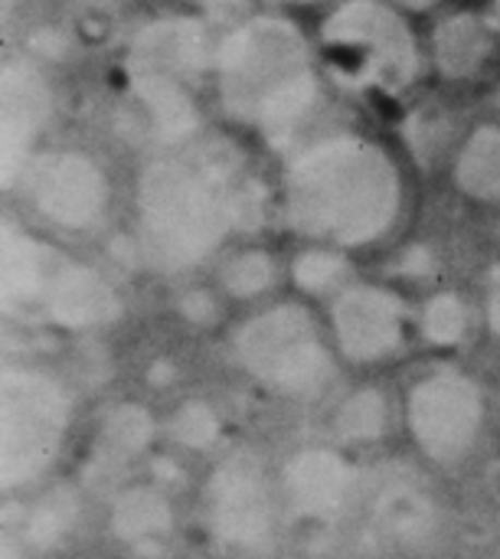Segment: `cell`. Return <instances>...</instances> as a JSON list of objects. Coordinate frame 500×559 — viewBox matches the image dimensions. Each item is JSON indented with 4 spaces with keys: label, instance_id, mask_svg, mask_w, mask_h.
Segmentation results:
<instances>
[{
    "label": "cell",
    "instance_id": "4fadbf2b",
    "mask_svg": "<svg viewBox=\"0 0 500 559\" xmlns=\"http://www.w3.org/2000/svg\"><path fill=\"white\" fill-rule=\"evenodd\" d=\"M206 59H210V39L203 23L187 16H167L147 23L134 36L128 69L164 72L180 82H190L206 69Z\"/></svg>",
    "mask_w": 500,
    "mask_h": 559
},
{
    "label": "cell",
    "instance_id": "4316f807",
    "mask_svg": "<svg viewBox=\"0 0 500 559\" xmlns=\"http://www.w3.org/2000/svg\"><path fill=\"white\" fill-rule=\"evenodd\" d=\"M485 324H488V331L500 337V285H495L491 292H488V301H485Z\"/></svg>",
    "mask_w": 500,
    "mask_h": 559
},
{
    "label": "cell",
    "instance_id": "603a6c76",
    "mask_svg": "<svg viewBox=\"0 0 500 559\" xmlns=\"http://www.w3.org/2000/svg\"><path fill=\"white\" fill-rule=\"evenodd\" d=\"M455 180L462 193L481 203H500V128L481 124L478 131H472L459 154Z\"/></svg>",
    "mask_w": 500,
    "mask_h": 559
},
{
    "label": "cell",
    "instance_id": "7a4b0ae2",
    "mask_svg": "<svg viewBox=\"0 0 500 559\" xmlns=\"http://www.w3.org/2000/svg\"><path fill=\"white\" fill-rule=\"evenodd\" d=\"M219 95L233 118L285 138L318 105V79L305 36L278 16H255L236 26L219 52Z\"/></svg>",
    "mask_w": 500,
    "mask_h": 559
},
{
    "label": "cell",
    "instance_id": "83f0119b",
    "mask_svg": "<svg viewBox=\"0 0 500 559\" xmlns=\"http://www.w3.org/2000/svg\"><path fill=\"white\" fill-rule=\"evenodd\" d=\"M242 3H246V0H206V7H210L213 13H223V7L233 10V7H242Z\"/></svg>",
    "mask_w": 500,
    "mask_h": 559
},
{
    "label": "cell",
    "instance_id": "8992f818",
    "mask_svg": "<svg viewBox=\"0 0 500 559\" xmlns=\"http://www.w3.org/2000/svg\"><path fill=\"white\" fill-rule=\"evenodd\" d=\"M491 403L485 383L455 364L416 373L400 396V429L413 452L436 468H462L488 436Z\"/></svg>",
    "mask_w": 500,
    "mask_h": 559
},
{
    "label": "cell",
    "instance_id": "9c48e42d",
    "mask_svg": "<svg viewBox=\"0 0 500 559\" xmlns=\"http://www.w3.org/2000/svg\"><path fill=\"white\" fill-rule=\"evenodd\" d=\"M331 344L354 367L390 364L409 337V314L400 295L380 285H347L331 301Z\"/></svg>",
    "mask_w": 500,
    "mask_h": 559
},
{
    "label": "cell",
    "instance_id": "7402d4cb",
    "mask_svg": "<svg viewBox=\"0 0 500 559\" xmlns=\"http://www.w3.org/2000/svg\"><path fill=\"white\" fill-rule=\"evenodd\" d=\"M75 521H79V498L75 491L62 488V485H52L46 488L26 511L23 518V544L46 554V550H56L69 540V534L75 531Z\"/></svg>",
    "mask_w": 500,
    "mask_h": 559
},
{
    "label": "cell",
    "instance_id": "30bf717a",
    "mask_svg": "<svg viewBox=\"0 0 500 559\" xmlns=\"http://www.w3.org/2000/svg\"><path fill=\"white\" fill-rule=\"evenodd\" d=\"M33 206L62 229H85L105 213L108 183L95 160L75 151H49L23 167Z\"/></svg>",
    "mask_w": 500,
    "mask_h": 559
},
{
    "label": "cell",
    "instance_id": "e0dca14e",
    "mask_svg": "<svg viewBox=\"0 0 500 559\" xmlns=\"http://www.w3.org/2000/svg\"><path fill=\"white\" fill-rule=\"evenodd\" d=\"M46 111V92L39 79L23 69L10 66L3 75V177L10 180L16 164L20 170L29 164V141L36 124Z\"/></svg>",
    "mask_w": 500,
    "mask_h": 559
},
{
    "label": "cell",
    "instance_id": "484cf974",
    "mask_svg": "<svg viewBox=\"0 0 500 559\" xmlns=\"http://www.w3.org/2000/svg\"><path fill=\"white\" fill-rule=\"evenodd\" d=\"M347 259L331 249H308L291 265V278L305 295H337L347 288Z\"/></svg>",
    "mask_w": 500,
    "mask_h": 559
},
{
    "label": "cell",
    "instance_id": "52a82bcc",
    "mask_svg": "<svg viewBox=\"0 0 500 559\" xmlns=\"http://www.w3.org/2000/svg\"><path fill=\"white\" fill-rule=\"evenodd\" d=\"M278 475L269 472L259 452L229 449L203 475L200 514L206 534L229 554H265L275 544L282 518Z\"/></svg>",
    "mask_w": 500,
    "mask_h": 559
},
{
    "label": "cell",
    "instance_id": "f546056e",
    "mask_svg": "<svg viewBox=\"0 0 500 559\" xmlns=\"http://www.w3.org/2000/svg\"><path fill=\"white\" fill-rule=\"evenodd\" d=\"M495 7H498V13H500V0H495Z\"/></svg>",
    "mask_w": 500,
    "mask_h": 559
},
{
    "label": "cell",
    "instance_id": "5b68a950",
    "mask_svg": "<svg viewBox=\"0 0 500 559\" xmlns=\"http://www.w3.org/2000/svg\"><path fill=\"white\" fill-rule=\"evenodd\" d=\"M72 390L39 367H3L0 380V481L3 491L39 488L72 432Z\"/></svg>",
    "mask_w": 500,
    "mask_h": 559
},
{
    "label": "cell",
    "instance_id": "44dd1931",
    "mask_svg": "<svg viewBox=\"0 0 500 559\" xmlns=\"http://www.w3.org/2000/svg\"><path fill=\"white\" fill-rule=\"evenodd\" d=\"M56 269L46 265L43 249L29 242L23 233H3V301L13 305H43L46 285Z\"/></svg>",
    "mask_w": 500,
    "mask_h": 559
},
{
    "label": "cell",
    "instance_id": "d4e9b609",
    "mask_svg": "<svg viewBox=\"0 0 500 559\" xmlns=\"http://www.w3.org/2000/svg\"><path fill=\"white\" fill-rule=\"evenodd\" d=\"M278 278V269L272 262L269 252L262 249H246L239 255H233L223 272H219V285L229 298L236 301H252V298H262Z\"/></svg>",
    "mask_w": 500,
    "mask_h": 559
},
{
    "label": "cell",
    "instance_id": "5bb4252c",
    "mask_svg": "<svg viewBox=\"0 0 500 559\" xmlns=\"http://www.w3.org/2000/svg\"><path fill=\"white\" fill-rule=\"evenodd\" d=\"M43 311L66 331H92L108 324L121 311V301L108 278H102L95 269L69 262L52 272L43 295Z\"/></svg>",
    "mask_w": 500,
    "mask_h": 559
},
{
    "label": "cell",
    "instance_id": "ffe728a7",
    "mask_svg": "<svg viewBox=\"0 0 500 559\" xmlns=\"http://www.w3.org/2000/svg\"><path fill=\"white\" fill-rule=\"evenodd\" d=\"M160 436L180 455H213L226 439V419L210 400L190 396L180 400L167 419H160Z\"/></svg>",
    "mask_w": 500,
    "mask_h": 559
},
{
    "label": "cell",
    "instance_id": "3957f363",
    "mask_svg": "<svg viewBox=\"0 0 500 559\" xmlns=\"http://www.w3.org/2000/svg\"><path fill=\"white\" fill-rule=\"evenodd\" d=\"M141 249L151 265L183 272L210 259L226 239L229 226L252 213L249 187L233 170L210 167L206 174L187 164H151L138 190Z\"/></svg>",
    "mask_w": 500,
    "mask_h": 559
},
{
    "label": "cell",
    "instance_id": "8fae6325",
    "mask_svg": "<svg viewBox=\"0 0 500 559\" xmlns=\"http://www.w3.org/2000/svg\"><path fill=\"white\" fill-rule=\"evenodd\" d=\"M357 465L337 442L301 445L285 455L278 468L282 508L308 524L334 521L354 498Z\"/></svg>",
    "mask_w": 500,
    "mask_h": 559
},
{
    "label": "cell",
    "instance_id": "cb8c5ba5",
    "mask_svg": "<svg viewBox=\"0 0 500 559\" xmlns=\"http://www.w3.org/2000/svg\"><path fill=\"white\" fill-rule=\"evenodd\" d=\"M472 331V308L455 292H436L419 311V337L436 350H455Z\"/></svg>",
    "mask_w": 500,
    "mask_h": 559
},
{
    "label": "cell",
    "instance_id": "d6986e66",
    "mask_svg": "<svg viewBox=\"0 0 500 559\" xmlns=\"http://www.w3.org/2000/svg\"><path fill=\"white\" fill-rule=\"evenodd\" d=\"M491 29L475 13H455L449 16L436 36H432V56L442 75L449 79H468L475 75L485 59L491 56Z\"/></svg>",
    "mask_w": 500,
    "mask_h": 559
},
{
    "label": "cell",
    "instance_id": "9a60e30c",
    "mask_svg": "<svg viewBox=\"0 0 500 559\" xmlns=\"http://www.w3.org/2000/svg\"><path fill=\"white\" fill-rule=\"evenodd\" d=\"M328 429L334 442L347 452L357 449H373L400 429V400H393L383 386L364 383L347 390L328 419Z\"/></svg>",
    "mask_w": 500,
    "mask_h": 559
},
{
    "label": "cell",
    "instance_id": "ba28073f",
    "mask_svg": "<svg viewBox=\"0 0 500 559\" xmlns=\"http://www.w3.org/2000/svg\"><path fill=\"white\" fill-rule=\"evenodd\" d=\"M321 36L341 72L364 85L400 92L416 75V39L380 0H347L324 20Z\"/></svg>",
    "mask_w": 500,
    "mask_h": 559
},
{
    "label": "cell",
    "instance_id": "277c9868",
    "mask_svg": "<svg viewBox=\"0 0 500 559\" xmlns=\"http://www.w3.org/2000/svg\"><path fill=\"white\" fill-rule=\"evenodd\" d=\"M233 360L252 386L282 403H318L337 377V350L314 314L295 301L262 308L233 334Z\"/></svg>",
    "mask_w": 500,
    "mask_h": 559
},
{
    "label": "cell",
    "instance_id": "f1b7e54d",
    "mask_svg": "<svg viewBox=\"0 0 500 559\" xmlns=\"http://www.w3.org/2000/svg\"><path fill=\"white\" fill-rule=\"evenodd\" d=\"M396 3L413 7V10H426V7H432V3H439V0H396Z\"/></svg>",
    "mask_w": 500,
    "mask_h": 559
},
{
    "label": "cell",
    "instance_id": "7c38bea8",
    "mask_svg": "<svg viewBox=\"0 0 500 559\" xmlns=\"http://www.w3.org/2000/svg\"><path fill=\"white\" fill-rule=\"evenodd\" d=\"M108 534L134 550L151 554L177 534V504L160 481H131L121 485L108 504Z\"/></svg>",
    "mask_w": 500,
    "mask_h": 559
},
{
    "label": "cell",
    "instance_id": "ac0fdd59",
    "mask_svg": "<svg viewBox=\"0 0 500 559\" xmlns=\"http://www.w3.org/2000/svg\"><path fill=\"white\" fill-rule=\"evenodd\" d=\"M128 72H131V88L138 102L144 105V111L151 115L160 138L177 141L197 131L200 115L187 92V82L164 75V72H147V69H128Z\"/></svg>",
    "mask_w": 500,
    "mask_h": 559
},
{
    "label": "cell",
    "instance_id": "6da1fadb",
    "mask_svg": "<svg viewBox=\"0 0 500 559\" xmlns=\"http://www.w3.org/2000/svg\"><path fill=\"white\" fill-rule=\"evenodd\" d=\"M403 203L396 164L377 144L334 134L301 151L285 174L288 223L334 246L380 239Z\"/></svg>",
    "mask_w": 500,
    "mask_h": 559
},
{
    "label": "cell",
    "instance_id": "2e32d148",
    "mask_svg": "<svg viewBox=\"0 0 500 559\" xmlns=\"http://www.w3.org/2000/svg\"><path fill=\"white\" fill-rule=\"evenodd\" d=\"M160 436V419L134 400L108 403L95 419V462L102 468H124L151 455Z\"/></svg>",
    "mask_w": 500,
    "mask_h": 559
},
{
    "label": "cell",
    "instance_id": "4dcf8cb0",
    "mask_svg": "<svg viewBox=\"0 0 500 559\" xmlns=\"http://www.w3.org/2000/svg\"><path fill=\"white\" fill-rule=\"evenodd\" d=\"M498 108H500V88H498Z\"/></svg>",
    "mask_w": 500,
    "mask_h": 559
}]
</instances>
